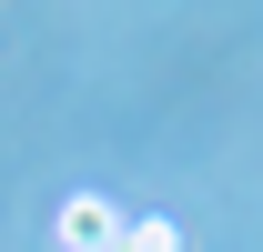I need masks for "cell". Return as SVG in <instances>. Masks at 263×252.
<instances>
[{"mask_svg":"<svg viewBox=\"0 0 263 252\" xmlns=\"http://www.w3.org/2000/svg\"><path fill=\"white\" fill-rule=\"evenodd\" d=\"M51 232H61V252H111V242H122V212H111L101 192H71Z\"/></svg>","mask_w":263,"mask_h":252,"instance_id":"cell-1","label":"cell"},{"mask_svg":"<svg viewBox=\"0 0 263 252\" xmlns=\"http://www.w3.org/2000/svg\"><path fill=\"white\" fill-rule=\"evenodd\" d=\"M111 252H182V232H172V222H122Z\"/></svg>","mask_w":263,"mask_h":252,"instance_id":"cell-2","label":"cell"}]
</instances>
